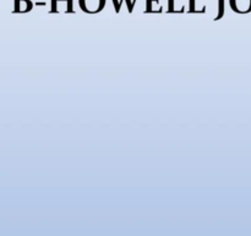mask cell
Returning <instances> with one entry per match:
<instances>
[{
	"label": "cell",
	"mask_w": 251,
	"mask_h": 236,
	"mask_svg": "<svg viewBox=\"0 0 251 236\" xmlns=\"http://www.w3.org/2000/svg\"><path fill=\"white\" fill-rule=\"evenodd\" d=\"M167 2H168V6H167V11L168 12L189 11L190 0H167Z\"/></svg>",
	"instance_id": "4"
},
{
	"label": "cell",
	"mask_w": 251,
	"mask_h": 236,
	"mask_svg": "<svg viewBox=\"0 0 251 236\" xmlns=\"http://www.w3.org/2000/svg\"><path fill=\"white\" fill-rule=\"evenodd\" d=\"M50 9L54 12H73L74 0H51Z\"/></svg>",
	"instance_id": "3"
},
{
	"label": "cell",
	"mask_w": 251,
	"mask_h": 236,
	"mask_svg": "<svg viewBox=\"0 0 251 236\" xmlns=\"http://www.w3.org/2000/svg\"><path fill=\"white\" fill-rule=\"evenodd\" d=\"M230 9L238 14L251 12V0H229Z\"/></svg>",
	"instance_id": "5"
},
{
	"label": "cell",
	"mask_w": 251,
	"mask_h": 236,
	"mask_svg": "<svg viewBox=\"0 0 251 236\" xmlns=\"http://www.w3.org/2000/svg\"><path fill=\"white\" fill-rule=\"evenodd\" d=\"M189 12L211 15L218 20L225 15V0H190Z\"/></svg>",
	"instance_id": "1"
},
{
	"label": "cell",
	"mask_w": 251,
	"mask_h": 236,
	"mask_svg": "<svg viewBox=\"0 0 251 236\" xmlns=\"http://www.w3.org/2000/svg\"><path fill=\"white\" fill-rule=\"evenodd\" d=\"M77 2L82 11L88 14H97L104 9L107 0H77Z\"/></svg>",
	"instance_id": "2"
},
{
	"label": "cell",
	"mask_w": 251,
	"mask_h": 236,
	"mask_svg": "<svg viewBox=\"0 0 251 236\" xmlns=\"http://www.w3.org/2000/svg\"><path fill=\"white\" fill-rule=\"evenodd\" d=\"M168 2L162 0H146V12H163L167 11Z\"/></svg>",
	"instance_id": "6"
},
{
	"label": "cell",
	"mask_w": 251,
	"mask_h": 236,
	"mask_svg": "<svg viewBox=\"0 0 251 236\" xmlns=\"http://www.w3.org/2000/svg\"><path fill=\"white\" fill-rule=\"evenodd\" d=\"M32 5L33 4L31 0H16V11H29L32 9Z\"/></svg>",
	"instance_id": "7"
}]
</instances>
